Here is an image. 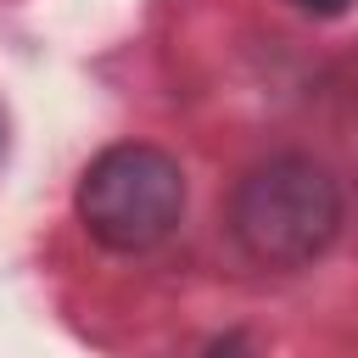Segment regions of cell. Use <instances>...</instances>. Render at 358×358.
<instances>
[{"mask_svg":"<svg viewBox=\"0 0 358 358\" xmlns=\"http://www.w3.org/2000/svg\"><path fill=\"white\" fill-rule=\"evenodd\" d=\"M347 201L324 162L302 151L263 157L229 190V235L257 268H308L341 235Z\"/></svg>","mask_w":358,"mask_h":358,"instance_id":"obj_1","label":"cell"},{"mask_svg":"<svg viewBox=\"0 0 358 358\" xmlns=\"http://www.w3.org/2000/svg\"><path fill=\"white\" fill-rule=\"evenodd\" d=\"M185 168L151 140H117L95 151L73 185V218L112 257H140L162 246L185 218Z\"/></svg>","mask_w":358,"mask_h":358,"instance_id":"obj_2","label":"cell"},{"mask_svg":"<svg viewBox=\"0 0 358 358\" xmlns=\"http://www.w3.org/2000/svg\"><path fill=\"white\" fill-rule=\"evenodd\" d=\"M207 358H252V347H246L241 330H229V336H218V341L207 347Z\"/></svg>","mask_w":358,"mask_h":358,"instance_id":"obj_3","label":"cell"},{"mask_svg":"<svg viewBox=\"0 0 358 358\" xmlns=\"http://www.w3.org/2000/svg\"><path fill=\"white\" fill-rule=\"evenodd\" d=\"M291 6H296L302 17H319V22H324V17H341L352 0H291Z\"/></svg>","mask_w":358,"mask_h":358,"instance_id":"obj_4","label":"cell"}]
</instances>
